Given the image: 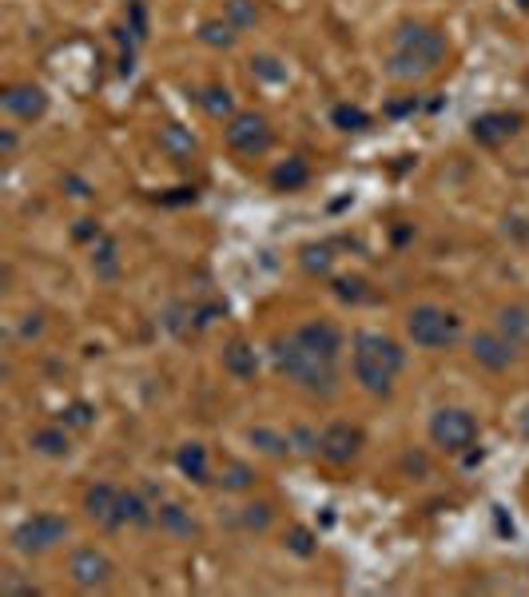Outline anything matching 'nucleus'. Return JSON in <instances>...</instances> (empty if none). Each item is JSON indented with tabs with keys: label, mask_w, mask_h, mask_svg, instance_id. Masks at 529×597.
<instances>
[{
	"label": "nucleus",
	"mask_w": 529,
	"mask_h": 597,
	"mask_svg": "<svg viewBox=\"0 0 529 597\" xmlns=\"http://www.w3.org/2000/svg\"><path fill=\"white\" fill-rule=\"evenodd\" d=\"M72 235H76V239H92V235H100V227L92 224V219H80V224L72 227Z\"/></svg>",
	"instance_id": "obj_37"
},
{
	"label": "nucleus",
	"mask_w": 529,
	"mask_h": 597,
	"mask_svg": "<svg viewBox=\"0 0 529 597\" xmlns=\"http://www.w3.org/2000/svg\"><path fill=\"white\" fill-rule=\"evenodd\" d=\"M311 172H306L303 159H287V164H279L275 172H271V184L279 187V192H295V187H303Z\"/></svg>",
	"instance_id": "obj_26"
},
{
	"label": "nucleus",
	"mask_w": 529,
	"mask_h": 597,
	"mask_svg": "<svg viewBox=\"0 0 529 597\" xmlns=\"http://www.w3.org/2000/svg\"><path fill=\"white\" fill-rule=\"evenodd\" d=\"M124 526L151 530V526H156V506H148V498H143V494H135V490H119L112 530H124Z\"/></svg>",
	"instance_id": "obj_12"
},
{
	"label": "nucleus",
	"mask_w": 529,
	"mask_h": 597,
	"mask_svg": "<svg viewBox=\"0 0 529 597\" xmlns=\"http://www.w3.org/2000/svg\"><path fill=\"white\" fill-rule=\"evenodd\" d=\"M175 466H179V474L191 478V482H211V470H208V446H203V442H187V446H179Z\"/></svg>",
	"instance_id": "obj_19"
},
{
	"label": "nucleus",
	"mask_w": 529,
	"mask_h": 597,
	"mask_svg": "<svg viewBox=\"0 0 529 597\" xmlns=\"http://www.w3.org/2000/svg\"><path fill=\"white\" fill-rule=\"evenodd\" d=\"M251 442L271 458H287L291 454V434H279V430H267V426H255L251 430Z\"/></svg>",
	"instance_id": "obj_24"
},
{
	"label": "nucleus",
	"mask_w": 529,
	"mask_h": 597,
	"mask_svg": "<svg viewBox=\"0 0 529 597\" xmlns=\"http://www.w3.org/2000/svg\"><path fill=\"white\" fill-rule=\"evenodd\" d=\"M0 108H4V116L20 119V124H32V119H40L48 112V92L40 84H8L0 92Z\"/></svg>",
	"instance_id": "obj_10"
},
{
	"label": "nucleus",
	"mask_w": 529,
	"mask_h": 597,
	"mask_svg": "<svg viewBox=\"0 0 529 597\" xmlns=\"http://www.w3.org/2000/svg\"><path fill=\"white\" fill-rule=\"evenodd\" d=\"M239 526H243L247 534H267L271 526H275V510H271L267 502H251V506H243V514H239Z\"/></svg>",
	"instance_id": "obj_25"
},
{
	"label": "nucleus",
	"mask_w": 529,
	"mask_h": 597,
	"mask_svg": "<svg viewBox=\"0 0 529 597\" xmlns=\"http://www.w3.org/2000/svg\"><path fill=\"white\" fill-rule=\"evenodd\" d=\"M477 438H482V426H477V418L470 411H462V406H442V411L430 418V442L438 450H446V454H470L477 446Z\"/></svg>",
	"instance_id": "obj_5"
},
{
	"label": "nucleus",
	"mask_w": 529,
	"mask_h": 597,
	"mask_svg": "<svg viewBox=\"0 0 529 597\" xmlns=\"http://www.w3.org/2000/svg\"><path fill=\"white\" fill-rule=\"evenodd\" d=\"M406 339L422 351H450L462 339V319L446 307L434 303H418L406 311Z\"/></svg>",
	"instance_id": "obj_4"
},
{
	"label": "nucleus",
	"mask_w": 529,
	"mask_h": 597,
	"mask_svg": "<svg viewBox=\"0 0 529 597\" xmlns=\"http://www.w3.org/2000/svg\"><path fill=\"white\" fill-rule=\"evenodd\" d=\"M159 148H164L172 159H179V164L195 156V140H191V132H183L179 124H167L164 132H159Z\"/></svg>",
	"instance_id": "obj_22"
},
{
	"label": "nucleus",
	"mask_w": 529,
	"mask_h": 597,
	"mask_svg": "<svg viewBox=\"0 0 529 597\" xmlns=\"http://www.w3.org/2000/svg\"><path fill=\"white\" fill-rule=\"evenodd\" d=\"M156 526L172 537H199V522L191 518V510L175 506V502H164L156 506Z\"/></svg>",
	"instance_id": "obj_17"
},
{
	"label": "nucleus",
	"mask_w": 529,
	"mask_h": 597,
	"mask_svg": "<svg viewBox=\"0 0 529 597\" xmlns=\"http://www.w3.org/2000/svg\"><path fill=\"white\" fill-rule=\"evenodd\" d=\"M287 545H291V553H298V558H311L314 553V537H311V530H291V537H287Z\"/></svg>",
	"instance_id": "obj_34"
},
{
	"label": "nucleus",
	"mask_w": 529,
	"mask_h": 597,
	"mask_svg": "<svg viewBox=\"0 0 529 597\" xmlns=\"http://www.w3.org/2000/svg\"><path fill=\"white\" fill-rule=\"evenodd\" d=\"M330 259H335V255H330L327 243L306 247V251H303V267L311 271V275H327V271H330Z\"/></svg>",
	"instance_id": "obj_30"
},
{
	"label": "nucleus",
	"mask_w": 529,
	"mask_h": 597,
	"mask_svg": "<svg viewBox=\"0 0 529 597\" xmlns=\"http://www.w3.org/2000/svg\"><path fill=\"white\" fill-rule=\"evenodd\" d=\"M224 140H227V148H232V151L255 159V156H267V151H271L275 132H271L267 116H259V112H235L232 119H227V127H224Z\"/></svg>",
	"instance_id": "obj_6"
},
{
	"label": "nucleus",
	"mask_w": 529,
	"mask_h": 597,
	"mask_svg": "<svg viewBox=\"0 0 529 597\" xmlns=\"http://www.w3.org/2000/svg\"><path fill=\"white\" fill-rule=\"evenodd\" d=\"M255 478H259V474H255L247 462H227V466H224V478H219V482H224V490H235V494H239V490H251Z\"/></svg>",
	"instance_id": "obj_28"
},
{
	"label": "nucleus",
	"mask_w": 529,
	"mask_h": 597,
	"mask_svg": "<svg viewBox=\"0 0 529 597\" xmlns=\"http://www.w3.org/2000/svg\"><path fill=\"white\" fill-rule=\"evenodd\" d=\"M92 271H96V279H119V247L116 239L108 235H96V243H92Z\"/></svg>",
	"instance_id": "obj_20"
},
{
	"label": "nucleus",
	"mask_w": 529,
	"mask_h": 597,
	"mask_svg": "<svg viewBox=\"0 0 529 597\" xmlns=\"http://www.w3.org/2000/svg\"><path fill=\"white\" fill-rule=\"evenodd\" d=\"M498 335H506L517 351L529 347V307H522V303L501 307L498 311Z\"/></svg>",
	"instance_id": "obj_18"
},
{
	"label": "nucleus",
	"mask_w": 529,
	"mask_h": 597,
	"mask_svg": "<svg viewBox=\"0 0 529 597\" xmlns=\"http://www.w3.org/2000/svg\"><path fill=\"white\" fill-rule=\"evenodd\" d=\"M446 53H450L446 32H438L434 24H403V29H395V37H390L387 76L398 84L426 80L430 72L442 68Z\"/></svg>",
	"instance_id": "obj_1"
},
{
	"label": "nucleus",
	"mask_w": 529,
	"mask_h": 597,
	"mask_svg": "<svg viewBox=\"0 0 529 597\" xmlns=\"http://www.w3.org/2000/svg\"><path fill=\"white\" fill-rule=\"evenodd\" d=\"M64 537H68V518L32 514L12 530V550L16 553H45V550H53V545L64 542Z\"/></svg>",
	"instance_id": "obj_7"
},
{
	"label": "nucleus",
	"mask_w": 529,
	"mask_h": 597,
	"mask_svg": "<svg viewBox=\"0 0 529 597\" xmlns=\"http://www.w3.org/2000/svg\"><path fill=\"white\" fill-rule=\"evenodd\" d=\"M116 498H119V490H116L112 482H96V486H88V494H84V514H88L92 522H100V526H108V530H112Z\"/></svg>",
	"instance_id": "obj_14"
},
{
	"label": "nucleus",
	"mask_w": 529,
	"mask_h": 597,
	"mask_svg": "<svg viewBox=\"0 0 529 597\" xmlns=\"http://www.w3.org/2000/svg\"><path fill=\"white\" fill-rule=\"evenodd\" d=\"M358 287H362V279H338L335 291H338V298H358V295H362Z\"/></svg>",
	"instance_id": "obj_36"
},
{
	"label": "nucleus",
	"mask_w": 529,
	"mask_h": 597,
	"mask_svg": "<svg viewBox=\"0 0 529 597\" xmlns=\"http://www.w3.org/2000/svg\"><path fill=\"white\" fill-rule=\"evenodd\" d=\"M271 64H275V60H271V56H255L251 60V72H259L263 76V80H283V68H271Z\"/></svg>",
	"instance_id": "obj_35"
},
{
	"label": "nucleus",
	"mask_w": 529,
	"mask_h": 597,
	"mask_svg": "<svg viewBox=\"0 0 529 597\" xmlns=\"http://www.w3.org/2000/svg\"><path fill=\"white\" fill-rule=\"evenodd\" d=\"M362 450V430L351 422H330L327 430L319 434V454L327 458L330 466H351Z\"/></svg>",
	"instance_id": "obj_9"
},
{
	"label": "nucleus",
	"mask_w": 529,
	"mask_h": 597,
	"mask_svg": "<svg viewBox=\"0 0 529 597\" xmlns=\"http://www.w3.org/2000/svg\"><path fill=\"white\" fill-rule=\"evenodd\" d=\"M224 371L232 374V379H239V382H251L255 371H259V355H255V347L243 343V339L227 343V351H224Z\"/></svg>",
	"instance_id": "obj_16"
},
{
	"label": "nucleus",
	"mask_w": 529,
	"mask_h": 597,
	"mask_svg": "<svg viewBox=\"0 0 529 597\" xmlns=\"http://www.w3.org/2000/svg\"><path fill=\"white\" fill-rule=\"evenodd\" d=\"M116 566L108 561L104 550H96V545H80V550L68 558V577H72L76 590H104L108 582H112Z\"/></svg>",
	"instance_id": "obj_8"
},
{
	"label": "nucleus",
	"mask_w": 529,
	"mask_h": 597,
	"mask_svg": "<svg viewBox=\"0 0 529 597\" xmlns=\"http://www.w3.org/2000/svg\"><path fill=\"white\" fill-rule=\"evenodd\" d=\"M291 450H298V454H319V434L298 426V430H291Z\"/></svg>",
	"instance_id": "obj_33"
},
{
	"label": "nucleus",
	"mask_w": 529,
	"mask_h": 597,
	"mask_svg": "<svg viewBox=\"0 0 529 597\" xmlns=\"http://www.w3.org/2000/svg\"><path fill=\"white\" fill-rule=\"evenodd\" d=\"M517 132V116L514 112H485L474 119V140L477 143H501Z\"/></svg>",
	"instance_id": "obj_15"
},
{
	"label": "nucleus",
	"mask_w": 529,
	"mask_h": 597,
	"mask_svg": "<svg viewBox=\"0 0 529 597\" xmlns=\"http://www.w3.org/2000/svg\"><path fill=\"white\" fill-rule=\"evenodd\" d=\"M235 37H239V29L227 20V16H224V20H208L199 29V40H203V45H211V48H232Z\"/></svg>",
	"instance_id": "obj_27"
},
{
	"label": "nucleus",
	"mask_w": 529,
	"mask_h": 597,
	"mask_svg": "<svg viewBox=\"0 0 529 597\" xmlns=\"http://www.w3.org/2000/svg\"><path fill=\"white\" fill-rule=\"evenodd\" d=\"M60 414H64L60 422H64V426H72V430H88V426L96 422V411H92L88 403H72L68 411H60Z\"/></svg>",
	"instance_id": "obj_31"
},
{
	"label": "nucleus",
	"mask_w": 529,
	"mask_h": 597,
	"mask_svg": "<svg viewBox=\"0 0 529 597\" xmlns=\"http://www.w3.org/2000/svg\"><path fill=\"white\" fill-rule=\"evenodd\" d=\"M28 446L37 450V454H45V458H64L68 450H72V446H68L64 426H40V430H32Z\"/></svg>",
	"instance_id": "obj_21"
},
{
	"label": "nucleus",
	"mask_w": 529,
	"mask_h": 597,
	"mask_svg": "<svg viewBox=\"0 0 529 597\" xmlns=\"http://www.w3.org/2000/svg\"><path fill=\"white\" fill-rule=\"evenodd\" d=\"M271 363H275L279 374H287V379L298 382L303 390H311V395H319V398L338 395V358L311 351L295 331L291 335H279L271 343Z\"/></svg>",
	"instance_id": "obj_2"
},
{
	"label": "nucleus",
	"mask_w": 529,
	"mask_h": 597,
	"mask_svg": "<svg viewBox=\"0 0 529 597\" xmlns=\"http://www.w3.org/2000/svg\"><path fill=\"white\" fill-rule=\"evenodd\" d=\"M330 119H335V127H343V132H362V127H370V116H366L362 108H351V104H338L335 112H330Z\"/></svg>",
	"instance_id": "obj_29"
},
{
	"label": "nucleus",
	"mask_w": 529,
	"mask_h": 597,
	"mask_svg": "<svg viewBox=\"0 0 529 597\" xmlns=\"http://www.w3.org/2000/svg\"><path fill=\"white\" fill-rule=\"evenodd\" d=\"M295 335L303 339L311 351H319V355H327V358H338V355H343V343H346V335H343V331H338L330 319H311V323H303Z\"/></svg>",
	"instance_id": "obj_13"
},
{
	"label": "nucleus",
	"mask_w": 529,
	"mask_h": 597,
	"mask_svg": "<svg viewBox=\"0 0 529 597\" xmlns=\"http://www.w3.org/2000/svg\"><path fill=\"white\" fill-rule=\"evenodd\" d=\"M255 0H227V20L235 24V29H251L255 24Z\"/></svg>",
	"instance_id": "obj_32"
},
{
	"label": "nucleus",
	"mask_w": 529,
	"mask_h": 597,
	"mask_svg": "<svg viewBox=\"0 0 529 597\" xmlns=\"http://www.w3.org/2000/svg\"><path fill=\"white\" fill-rule=\"evenodd\" d=\"M0 151H4V159L16 151V135L12 132H0Z\"/></svg>",
	"instance_id": "obj_38"
},
{
	"label": "nucleus",
	"mask_w": 529,
	"mask_h": 597,
	"mask_svg": "<svg viewBox=\"0 0 529 597\" xmlns=\"http://www.w3.org/2000/svg\"><path fill=\"white\" fill-rule=\"evenodd\" d=\"M354 382L366 390V395L382 398L395 390V379L403 374L406 366V351L387 335H374V331H358L354 335Z\"/></svg>",
	"instance_id": "obj_3"
},
{
	"label": "nucleus",
	"mask_w": 529,
	"mask_h": 597,
	"mask_svg": "<svg viewBox=\"0 0 529 597\" xmlns=\"http://www.w3.org/2000/svg\"><path fill=\"white\" fill-rule=\"evenodd\" d=\"M470 355H474L477 366L501 374V371H509V363L517 358V347L509 343L506 335H498V331H482V335L470 339Z\"/></svg>",
	"instance_id": "obj_11"
},
{
	"label": "nucleus",
	"mask_w": 529,
	"mask_h": 597,
	"mask_svg": "<svg viewBox=\"0 0 529 597\" xmlns=\"http://www.w3.org/2000/svg\"><path fill=\"white\" fill-rule=\"evenodd\" d=\"M195 100H199V108H203V112H208L211 119H232V116H235V100H232V92L219 88V84L203 88Z\"/></svg>",
	"instance_id": "obj_23"
}]
</instances>
